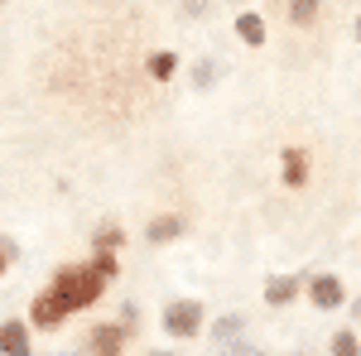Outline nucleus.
<instances>
[{"label": "nucleus", "instance_id": "1", "mask_svg": "<svg viewBox=\"0 0 361 356\" xmlns=\"http://www.w3.org/2000/svg\"><path fill=\"white\" fill-rule=\"evenodd\" d=\"M106 284H111V279H102V270H97L92 260L63 265V270L49 279V289H39V294L29 299V328H39V332L63 328L73 313H87L92 303L102 299Z\"/></svg>", "mask_w": 361, "mask_h": 356}, {"label": "nucleus", "instance_id": "2", "mask_svg": "<svg viewBox=\"0 0 361 356\" xmlns=\"http://www.w3.org/2000/svg\"><path fill=\"white\" fill-rule=\"evenodd\" d=\"M159 328H164L169 342H193L207 332V308H202V299H169Z\"/></svg>", "mask_w": 361, "mask_h": 356}, {"label": "nucleus", "instance_id": "3", "mask_svg": "<svg viewBox=\"0 0 361 356\" xmlns=\"http://www.w3.org/2000/svg\"><path fill=\"white\" fill-rule=\"evenodd\" d=\"M304 299L313 303L318 313H337V308H347V303H352V294H347L342 274H308Z\"/></svg>", "mask_w": 361, "mask_h": 356}, {"label": "nucleus", "instance_id": "4", "mask_svg": "<svg viewBox=\"0 0 361 356\" xmlns=\"http://www.w3.org/2000/svg\"><path fill=\"white\" fill-rule=\"evenodd\" d=\"M304 284L308 274H270L265 279V289H260V299H265V308H294V303L304 299Z\"/></svg>", "mask_w": 361, "mask_h": 356}, {"label": "nucleus", "instance_id": "5", "mask_svg": "<svg viewBox=\"0 0 361 356\" xmlns=\"http://www.w3.org/2000/svg\"><path fill=\"white\" fill-rule=\"evenodd\" d=\"M126 342H130V328H126L121 318H116V323H97V328L87 332V352L92 356H121Z\"/></svg>", "mask_w": 361, "mask_h": 356}, {"label": "nucleus", "instance_id": "6", "mask_svg": "<svg viewBox=\"0 0 361 356\" xmlns=\"http://www.w3.org/2000/svg\"><path fill=\"white\" fill-rule=\"evenodd\" d=\"M308 173H313L308 149L304 145H284L279 149V178H284V188H308Z\"/></svg>", "mask_w": 361, "mask_h": 356}, {"label": "nucleus", "instance_id": "7", "mask_svg": "<svg viewBox=\"0 0 361 356\" xmlns=\"http://www.w3.org/2000/svg\"><path fill=\"white\" fill-rule=\"evenodd\" d=\"M0 356H34L29 318H5V323H0Z\"/></svg>", "mask_w": 361, "mask_h": 356}, {"label": "nucleus", "instance_id": "8", "mask_svg": "<svg viewBox=\"0 0 361 356\" xmlns=\"http://www.w3.org/2000/svg\"><path fill=\"white\" fill-rule=\"evenodd\" d=\"M183 226H188V221L178 217V212H159V217L145 221V241H149V246H173V241L183 236Z\"/></svg>", "mask_w": 361, "mask_h": 356}, {"label": "nucleus", "instance_id": "9", "mask_svg": "<svg viewBox=\"0 0 361 356\" xmlns=\"http://www.w3.org/2000/svg\"><path fill=\"white\" fill-rule=\"evenodd\" d=\"M236 39H241L246 49H265V44H270V29L260 20V10H241V15H236Z\"/></svg>", "mask_w": 361, "mask_h": 356}, {"label": "nucleus", "instance_id": "10", "mask_svg": "<svg viewBox=\"0 0 361 356\" xmlns=\"http://www.w3.org/2000/svg\"><path fill=\"white\" fill-rule=\"evenodd\" d=\"M178 68H183V63H178L173 49H154V54L145 58V78H149V82H173Z\"/></svg>", "mask_w": 361, "mask_h": 356}, {"label": "nucleus", "instance_id": "11", "mask_svg": "<svg viewBox=\"0 0 361 356\" xmlns=\"http://www.w3.org/2000/svg\"><path fill=\"white\" fill-rule=\"evenodd\" d=\"M246 328H250L246 313H226V318H212V342H217V347L246 342Z\"/></svg>", "mask_w": 361, "mask_h": 356}, {"label": "nucleus", "instance_id": "12", "mask_svg": "<svg viewBox=\"0 0 361 356\" xmlns=\"http://www.w3.org/2000/svg\"><path fill=\"white\" fill-rule=\"evenodd\" d=\"M318 15H323V0H289V5H284V20L294 29H313Z\"/></svg>", "mask_w": 361, "mask_h": 356}, {"label": "nucleus", "instance_id": "13", "mask_svg": "<svg viewBox=\"0 0 361 356\" xmlns=\"http://www.w3.org/2000/svg\"><path fill=\"white\" fill-rule=\"evenodd\" d=\"M328 356H361V328H337L328 337Z\"/></svg>", "mask_w": 361, "mask_h": 356}, {"label": "nucleus", "instance_id": "14", "mask_svg": "<svg viewBox=\"0 0 361 356\" xmlns=\"http://www.w3.org/2000/svg\"><path fill=\"white\" fill-rule=\"evenodd\" d=\"M126 246V231L121 226H97L92 231V250H121Z\"/></svg>", "mask_w": 361, "mask_h": 356}, {"label": "nucleus", "instance_id": "15", "mask_svg": "<svg viewBox=\"0 0 361 356\" xmlns=\"http://www.w3.org/2000/svg\"><path fill=\"white\" fill-rule=\"evenodd\" d=\"M217 78H222V68H217L212 58H197V63H193V87H197V92H207Z\"/></svg>", "mask_w": 361, "mask_h": 356}, {"label": "nucleus", "instance_id": "16", "mask_svg": "<svg viewBox=\"0 0 361 356\" xmlns=\"http://www.w3.org/2000/svg\"><path fill=\"white\" fill-rule=\"evenodd\" d=\"M92 265L102 270V279H116V274H121V260H116V250H92Z\"/></svg>", "mask_w": 361, "mask_h": 356}, {"label": "nucleus", "instance_id": "17", "mask_svg": "<svg viewBox=\"0 0 361 356\" xmlns=\"http://www.w3.org/2000/svg\"><path fill=\"white\" fill-rule=\"evenodd\" d=\"M121 323L130 328V337L140 332V303H135V299H126V303H121Z\"/></svg>", "mask_w": 361, "mask_h": 356}, {"label": "nucleus", "instance_id": "18", "mask_svg": "<svg viewBox=\"0 0 361 356\" xmlns=\"http://www.w3.org/2000/svg\"><path fill=\"white\" fill-rule=\"evenodd\" d=\"M183 10H188V20H202L207 15V0H183Z\"/></svg>", "mask_w": 361, "mask_h": 356}, {"label": "nucleus", "instance_id": "19", "mask_svg": "<svg viewBox=\"0 0 361 356\" xmlns=\"http://www.w3.org/2000/svg\"><path fill=\"white\" fill-rule=\"evenodd\" d=\"M347 313H352V328H361V294L352 303H347Z\"/></svg>", "mask_w": 361, "mask_h": 356}, {"label": "nucleus", "instance_id": "20", "mask_svg": "<svg viewBox=\"0 0 361 356\" xmlns=\"http://www.w3.org/2000/svg\"><path fill=\"white\" fill-rule=\"evenodd\" d=\"M352 34H357V44H361V15H357V20H352Z\"/></svg>", "mask_w": 361, "mask_h": 356}, {"label": "nucleus", "instance_id": "21", "mask_svg": "<svg viewBox=\"0 0 361 356\" xmlns=\"http://www.w3.org/2000/svg\"><path fill=\"white\" fill-rule=\"evenodd\" d=\"M5 265H10V255H5V250H0V274H5Z\"/></svg>", "mask_w": 361, "mask_h": 356}, {"label": "nucleus", "instance_id": "22", "mask_svg": "<svg viewBox=\"0 0 361 356\" xmlns=\"http://www.w3.org/2000/svg\"><path fill=\"white\" fill-rule=\"evenodd\" d=\"M145 356H169V352H145Z\"/></svg>", "mask_w": 361, "mask_h": 356}, {"label": "nucleus", "instance_id": "23", "mask_svg": "<svg viewBox=\"0 0 361 356\" xmlns=\"http://www.w3.org/2000/svg\"><path fill=\"white\" fill-rule=\"evenodd\" d=\"M260 356H265V352H260ZM294 356H308V352H294Z\"/></svg>", "mask_w": 361, "mask_h": 356}, {"label": "nucleus", "instance_id": "24", "mask_svg": "<svg viewBox=\"0 0 361 356\" xmlns=\"http://www.w3.org/2000/svg\"><path fill=\"white\" fill-rule=\"evenodd\" d=\"M0 5H10V0H0Z\"/></svg>", "mask_w": 361, "mask_h": 356}]
</instances>
